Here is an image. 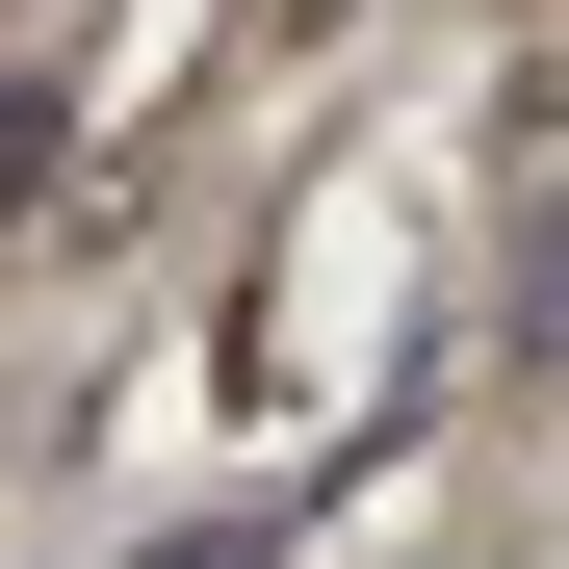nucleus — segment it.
Returning <instances> with one entry per match:
<instances>
[{
  "instance_id": "f257e3e1",
  "label": "nucleus",
  "mask_w": 569,
  "mask_h": 569,
  "mask_svg": "<svg viewBox=\"0 0 569 569\" xmlns=\"http://www.w3.org/2000/svg\"><path fill=\"white\" fill-rule=\"evenodd\" d=\"M27 181H52V78H0V208H27Z\"/></svg>"
},
{
  "instance_id": "f03ea898",
  "label": "nucleus",
  "mask_w": 569,
  "mask_h": 569,
  "mask_svg": "<svg viewBox=\"0 0 569 569\" xmlns=\"http://www.w3.org/2000/svg\"><path fill=\"white\" fill-rule=\"evenodd\" d=\"M181 569H284V543H181Z\"/></svg>"
}]
</instances>
